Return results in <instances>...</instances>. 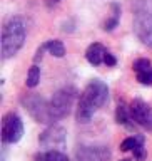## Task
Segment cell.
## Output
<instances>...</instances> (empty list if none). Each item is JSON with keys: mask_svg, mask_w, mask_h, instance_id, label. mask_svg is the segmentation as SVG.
<instances>
[{"mask_svg": "<svg viewBox=\"0 0 152 161\" xmlns=\"http://www.w3.org/2000/svg\"><path fill=\"white\" fill-rule=\"evenodd\" d=\"M109 99V87L100 79H94L85 86L80 94L79 106H77V121L79 123H89L94 113L107 103Z\"/></svg>", "mask_w": 152, "mask_h": 161, "instance_id": "6da1fadb", "label": "cell"}, {"mask_svg": "<svg viewBox=\"0 0 152 161\" xmlns=\"http://www.w3.org/2000/svg\"><path fill=\"white\" fill-rule=\"evenodd\" d=\"M25 22L20 17H10L2 29V57L8 59L20 50L25 42Z\"/></svg>", "mask_w": 152, "mask_h": 161, "instance_id": "7a4b0ae2", "label": "cell"}, {"mask_svg": "<svg viewBox=\"0 0 152 161\" xmlns=\"http://www.w3.org/2000/svg\"><path fill=\"white\" fill-rule=\"evenodd\" d=\"M75 96H77V89L75 87H62L52 96L49 104H50V113H52L54 119H62L70 113Z\"/></svg>", "mask_w": 152, "mask_h": 161, "instance_id": "3957f363", "label": "cell"}, {"mask_svg": "<svg viewBox=\"0 0 152 161\" xmlns=\"http://www.w3.org/2000/svg\"><path fill=\"white\" fill-rule=\"evenodd\" d=\"M22 104H24V108L29 111V114L32 116L37 123L49 124V123H52V121H55L52 113H50V104L42 97V96L29 94V96H25V97L22 99Z\"/></svg>", "mask_w": 152, "mask_h": 161, "instance_id": "277c9868", "label": "cell"}, {"mask_svg": "<svg viewBox=\"0 0 152 161\" xmlns=\"http://www.w3.org/2000/svg\"><path fill=\"white\" fill-rule=\"evenodd\" d=\"M134 32L144 45L152 47V10H149V8H135Z\"/></svg>", "mask_w": 152, "mask_h": 161, "instance_id": "5b68a950", "label": "cell"}, {"mask_svg": "<svg viewBox=\"0 0 152 161\" xmlns=\"http://www.w3.org/2000/svg\"><path fill=\"white\" fill-rule=\"evenodd\" d=\"M67 139V131L62 126H50L40 134L39 143L45 151H60L65 146Z\"/></svg>", "mask_w": 152, "mask_h": 161, "instance_id": "8992f818", "label": "cell"}, {"mask_svg": "<svg viewBox=\"0 0 152 161\" xmlns=\"http://www.w3.org/2000/svg\"><path fill=\"white\" fill-rule=\"evenodd\" d=\"M24 136V124L22 119L15 113H8L3 116L2 121V141L8 144H13L22 139Z\"/></svg>", "mask_w": 152, "mask_h": 161, "instance_id": "52a82bcc", "label": "cell"}, {"mask_svg": "<svg viewBox=\"0 0 152 161\" xmlns=\"http://www.w3.org/2000/svg\"><path fill=\"white\" fill-rule=\"evenodd\" d=\"M110 149L107 146H90V144H80L75 149V159L77 161H110Z\"/></svg>", "mask_w": 152, "mask_h": 161, "instance_id": "ba28073f", "label": "cell"}, {"mask_svg": "<svg viewBox=\"0 0 152 161\" xmlns=\"http://www.w3.org/2000/svg\"><path fill=\"white\" fill-rule=\"evenodd\" d=\"M130 118L135 121V124L142 126V128H152V109L147 103L142 99H134L130 103Z\"/></svg>", "mask_w": 152, "mask_h": 161, "instance_id": "9c48e42d", "label": "cell"}, {"mask_svg": "<svg viewBox=\"0 0 152 161\" xmlns=\"http://www.w3.org/2000/svg\"><path fill=\"white\" fill-rule=\"evenodd\" d=\"M132 69L137 74V80L144 86L152 84V64L149 59H137L132 65Z\"/></svg>", "mask_w": 152, "mask_h": 161, "instance_id": "30bf717a", "label": "cell"}, {"mask_svg": "<svg viewBox=\"0 0 152 161\" xmlns=\"http://www.w3.org/2000/svg\"><path fill=\"white\" fill-rule=\"evenodd\" d=\"M105 52H107V50L104 49L102 44L94 42V44L89 45L87 52H85V59H87L89 64H92V65H100V64L104 62V55H105Z\"/></svg>", "mask_w": 152, "mask_h": 161, "instance_id": "8fae6325", "label": "cell"}, {"mask_svg": "<svg viewBox=\"0 0 152 161\" xmlns=\"http://www.w3.org/2000/svg\"><path fill=\"white\" fill-rule=\"evenodd\" d=\"M35 161H69V158L62 151H44L35 156Z\"/></svg>", "mask_w": 152, "mask_h": 161, "instance_id": "7c38bea8", "label": "cell"}, {"mask_svg": "<svg viewBox=\"0 0 152 161\" xmlns=\"http://www.w3.org/2000/svg\"><path fill=\"white\" fill-rule=\"evenodd\" d=\"M45 49H47L54 57H64L65 55V47L60 40H49V42H45Z\"/></svg>", "mask_w": 152, "mask_h": 161, "instance_id": "4fadbf2b", "label": "cell"}, {"mask_svg": "<svg viewBox=\"0 0 152 161\" xmlns=\"http://www.w3.org/2000/svg\"><path fill=\"white\" fill-rule=\"evenodd\" d=\"M130 119V109L125 104H119L115 109V121L119 124H127Z\"/></svg>", "mask_w": 152, "mask_h": 161, "instance_id": "5bb4252c", "label": "cell"}, {"mask_svg": "<svg viewBox=\"0 0 152 161\" xmlns=\"http://www.w3.org/2000/svg\"><path fill=\"white\" fill-rule=\"evenodd\" d=\"M112 8H114V17L107 19L104 22V30H107V32H110V30H114L115 27H117L119 24V15H120V7L117 3H112Z\"/></svg>", "mask_w": 152, "mask_h": 161, "instance_id": "9a60e30c", "label": "cell"}, {"mask_svg": "<svg viewBox=\"0 0 152 161\" xmlns=\"http://www.w3.org/2000/svg\"><path fill=\"white\" fill-rule=\"evenodd\" d=\"M40 80V67L39 65H32L27 74V80H25V84H27V87H35V86L39 84Z\"/></svg>", "mask_w": 152, "mask_h": 161, "instance_id": "2e32d148", "label": "cell"}, {"mask_svg": "<svg viewBox=\"0 0 152 161\" xmlns=\"http://www.w3.org/2000/svg\"><path fill=\"white\" fill-rule=\"evenodd\" d=\"M132 153H134V158L137 159V161H144L145 159V148H144V136H140L139 134V141H137V144H135V148L132 149Z\"/></svg>", "mask_w": 152, "mask_h": 161, "instance_id": "e0dca14e", "label": "cell"}, {"mask_svg": "<svg viewBox=\"0 0 152 161\" xmlns=\"http://www.w3.org/2000/svg\"><path fill=\"white\" fill-rule=\"evenodd\" d=\"M139 141V134L137 136H130V138H125L122 143H120V149L122 151H132L135 148V144H137Z\"/></svg>", "mask_w": 152, "mask_h": 161, "instance_id": "ac0fdd59", "label": "cell"}, {"mask_svg": "<svg viewBox=\"0 0 152 161\" xmlns=\"http://www.w3.org/2000/svg\"><path fill=\"white\" fill-rule=\"evenodd\" d=\"M104 64L107 65V67H114V65L117 64V60H115V57H114V55L109 52V50H107V52H105V55H104Z\"/></svg>", "mask_w": 152, "mask_h": 161, "instance_id": "d6986e66", "label": "cell"}, {"mask_svg": "<svg viewBox=\"0 0 152 161\" xmlns=\"http://www.w3.org/2000/svg\"><path fill=\"white\" fill-rule=\"evenodd\" d=\"M120 161H130V159H120Z\"/></svg>", "mask_w": 152, "mask_h": 161, "instance_id": "ffe728a7", "label": "cell"}]
</instances>
